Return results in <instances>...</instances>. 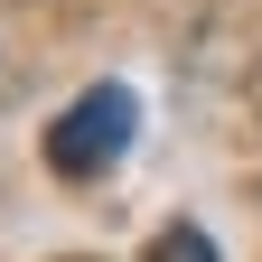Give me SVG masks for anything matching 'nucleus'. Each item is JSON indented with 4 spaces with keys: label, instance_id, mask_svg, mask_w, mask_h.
<instances>
[{
    "label": "nucleus",
    "instance_id": "obj_2",
    "mask_svg": "<svg viewBox=\"0 0 262 262\" xmlns=\"http://www.w3.org/2000/svg\"><path fill=\"white\" fill-rule=\"evenodd\" d=\"M150 262H215V234H206V225H159Z\"/></svg>",
    "mask_w": 262,
    "mask_h": 262
},
{
    "label": "nucleus",
    "instance_id": "obj_1",
    "mask_svg": "<svg viewBox=\"0 0 262 262\" xmlns=\"http://www.w3.org/2000/svg\"><path fill=\"white\" fill-rule=\"evenodd\" d=\"M131 141H141V94L131 84H84L75 103L47 122V169L56 178H103Z\"/></svg>",
    "mask_w": 262,
    "mask_h": 262
}]
</instances>
